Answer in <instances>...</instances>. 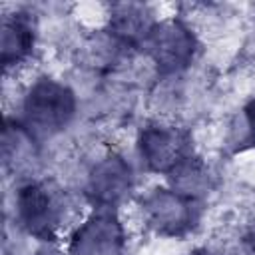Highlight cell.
Instances as JSON below:
<instances>
[{
  "instance_id": "obj_10",
  "label": "cell",
  "mask_w": 255,
  "mask_h": 255,
  "mask_svg": "<svg viewBox=\"0 0 255 255\" xmlns=\"http://www.w3.org/2000/svg\"><path fill=\"white\" fill-rule=\"evenodd\" d=\"M167 179L169 187L195 199H201V195L211 189V173L197 155H191L187 161H183L175 171L167 175Z\"/></svg>"
},
{
  "instance_id": "obj_1",
  "label": "cell",
  "mask_w": 255,
  "mask_h": 255,
  "mask_svg": "<svg viewBox=\"0 0 255 255\" xmlns=\"http://www.w3.org/2000/svg\"><path fill=\"white\" fill-rule=\"evenodd\" d=\"M76 116V94L54 78H38L22 100L20 126L40 143L58 135Z\"/></svg>"
},
{
  "instance_id": "obj_12",
  "label": "cell",
  "mask_w": 255,
  "mask_h": 255,
  "mask_svg": "<svg viewBox=\"0 0 255 255\" xmlns=\"http://www.w3.org/2000/svg\"><path fill=\"white\" fill-rule=\"evenodd\" d=\"M245 243H247V249L251 255H255V221L249 225L247 229V235H245Z\"/></svg>"
},
{
  "instance_id": "obj_4",
  "label": "cell",
  "mask_w": 255,
  "mask_h": 255,
  "mask_svg": "<svg viewBox=\"0 0 255 255\" xmlns=\"http://www.w3.org/2000/svg\"><path fill=\"white\" fill-rule=\"evenodd\" d=\"M141 48L159 74L171 76L183 72L197 54V38L193 30L179 18L159 20L151 26Z\"/></svg>"
},
{
  "instance_id": "obj_7",
  "label": "cell",
  "mask_w": 255,
  "mask_h": 255,
  "mask_svg": "<svg viewBox=\"0 0 255 255\" xmlns=\"http://www.w3.org/2000/svg\"><path fill=\"white\" fill-rule=\"evenodd\" d=\"M131 187V165L112 151L92 165L86 181V197L94 209H116L129 195Z\"/></svg>"
},
{
  "instance_id": "obj_8",
  "label": "cell",
  "mask_w": 255,
  "mask_h": 255,
  "mask_svg": "<svg viewBox=\"0 0 255 255\" xmlns=\"http://www.w3.org/2000/svg\"><path fill=\"white\" fill-rule=\"evenodd\" d=\"M155 20L143 4H116L110 14L108 32L126 48H141Z\"/></svg>"
},
{
  "instance_id": "obj_13",
  "label": "cell",
  "mask_w": 255,
  "mask_h": 255,
  "mask_svg": "<svg viewBox=\"0 0 255 255\" xmlns=\"http://www.w3.org/2000/svg\"><path fill=\"white\" fill-rule=\"evenodd\" d=\"M187 255H215V253H213V251H209V249H205V247H197V249L189 251Z\"/></svg>"
},
{
  "instance_id": "obj_9",
  "label": "cell",
  "mask_w": 255,
  "mask_h": 255,
  "mask_svg": "<svg viewBox=\"0 0 255 255\" xmlns=\"http://www.w3.org/2000/svg\"><path fill=\"white\" fill-rule=\"evenodd\" d=\"M34 24L28 14L16 12L2 20L0 32V58L2 66L8 70L22 64L34 50Z\"/></svg>"
},
{
  "instance_id": "obj_6",
  "label": "cell",
  "mask_w": 255,
  "mask_h": 255,
  "mask_svg": "<svg viewBox=\"0 0 255 255\" xmlns=\"http://www.w3.org/2000/svg\"><path fill=\"white\" fill-rule=\"evenodd\" d=\"M126 233L116 209H94L70 235L68 255H124Z\"/></svg>"
},
{
  "instance_id": "obj_3",
  "label": "cell",
  "mask_w": 255,
  "mask_h": 255,
  "mask_svg": "<svg viewBox=\"0 0 255 255\" xmlns=\"http://www.w3.org/2000/svg\"><path fill=\"white\" fill-rule=\"evenodd\" d=\"M141 213L151 231L161 237H185L189 235L201 213V201L189 197L173 187H153L141 201Z\"/></svg>"
},
{
  "instance_id": "obj_2",
  "label": "cell",
  "mask_w": 255,
  "mask_h": 255,
  "mask_svg": "<svg viewBox=\"0 0 255 255\" xmlns=\"http://www.w3.org/2000/svg\"><path fill=\"white\" fill-rule=\"evenodd\" d=\"M16 221L32 237L52 243L64 223V201L60 191L48 181H26L14 197Z\"/></svg>"
},
{
  "instance_id": "obj_5",
  "label": "cell",
  "mask_w": 255,
  "mask_h": 255,
  "mask_svg": "<svg viewBox=\"0 0 255 255\" xmlns=\"http://www.w3.org/2000/svg\"><path fill=\"white\" fill-rule=\"evenodd\" d=\"M137 153L149 171L161 173L165 177L191 155H195L187 129L159 122H149L139 129Z\"/></svg>"
},
{
  "instance_id": "obj_11",
  "label": "cell",
  "mask_w": 255,
  "mask_h": 255,
  "mask_svg": "<svg viewBox=\"0 0 255 255\" xmlns=\"http://www.w3.org/2000/svg\"><path fill=\"white\" fill-rule=\"evenodd\" d=\"M227 143L235 153L255 145V96L243 106V110L233 120Z\"/></svg>"
}]
</instances>
